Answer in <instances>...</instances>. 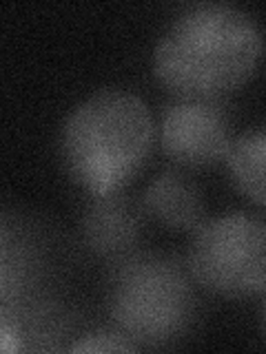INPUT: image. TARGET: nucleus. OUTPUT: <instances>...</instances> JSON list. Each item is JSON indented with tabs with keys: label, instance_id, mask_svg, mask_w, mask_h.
Listing matches in <instances>:
<instances>
[{
	"label": "nucleus",
	"instance_id": "obj_1",
	"mask_svg": "<svg viewBox=\"0 0 266 354\" xmlns=\"http://www.w3.org/2000/svg\"><path fill=\"white\" fill-rule=\"evenodd\" d=\"M264 55V33L247 11L200 5L166 29L155 49V75L180 97L215 100L240 88Z\"/></svg>",
	"mask_w": 266,
	"mask_h": 354
},
{
	"label": "nucleus",
	"instance_id": "obj_2",
	"mask_svg": "<svg viewBox=\"0 0 266 354\" xmlns=\"http://www.w3.org/2000/svg\"><path fill=\"white\" fill-rule=\"evenodd\" d=\"M153 147V118L129 91H100L66 120L62 158L73 180L94 195L116 193L140 173Z\"/></svg>",
	"mask_w": 266,
	"mask_h": 354
},
{
	"label": "nucleus",
	"instance_id": "obj_3",
	"mask_svg": "<svg viewBox=\"0 0 266 354\" xmlns=\"http://www.w3.org/2000/svg\"><path fill=\"white\" fill-rule=\"evenodd\" d=\"M193 297L175 263L142 257L122 268L114 290V319L129 341L158 346L186 328Z\"/></svg>",
	"mask_w": 266,
	"mask_h": 354
},
{
	"label": "nucleus",
	"instance_id": "obj_4",
	"mask_svg": "<svg viewBox=\"0 0 266 354\" xmlns=\"http://www.w3.org/2000/svg\"><path fill=\"white\" fill-rule=\"evenodd\" d=\"M188 263L213 292L247 297L266 290V224L247 215L206 221L195 230Z\"/></svg>",
	"mask_w": 266,
	"mask_h": 354
},
{
	"label": "nucleus",
	"instance_id": "obj_5",
	"mask_svg": "<svg viewBox=\"0 0 266 354\" xmlns=\"http://www.w3.org/2000/svg\"><path fill=\"white\" fill-rule=\"evenodd\" d=\"M162 149L171 160L188 169L227 160L231 151V124L215 100L180 97L162 118Z\"/></svg>",
	"mask_w": 266,
	"mask_h": 354
},
{
	"label": "nucleus",
	"instance_id": "obj_6",
	"mask_svg": "<svg viewBox=\"0 0 266 354\" xmlns=\"http://www.w3.org/2000/svg\"><path fill=\"white\" fill-rule=\"evenodd\" d=\"M142 230L140 208L125 195H96L82 219L87 246L103 257H120L138 243Z\"/></svg>",
	"mask_w": 266,
	"mask_h": 354
},
{
	"label": "nucleus",
	"instance_id": "obj_7",
	"mask_svg": "<svg viewBox=\"0 0 266 354\" xmlns=\"http://www.w3.org/2000/svg\"><path fill=\"white\" fill-rule=\"evenodd\" d=\"M144 210L162 226L173 230H197L204 224V197L200 186L184 173L169 171L149 184Z\"/></svg>",
	"mask_w": 266,
	"mask_h": 354
},
{
	"label": "nucleus",
	"instance_id": "obj_8",
	"mask_svg": "<svg viewBox=\"0 0 266 354\" xmlns=\"http://www.w3.org/2000/svg\"><path fill=\"white\" fill-rule=\"evenodd\" d=\"M227 162L240 191L255 204L266 206V127L233 140Z\"/></svg>",
	"mask_w": 266,
	"mask_h": 354
},
{
	"label": "nucleus",
	"instance_id": "obj_9",
	"mask_svg": "<svg viewBox=\"0 0 266 354\" xmlns=\"http://www.w3.org/2000/svg\"><path fill=\"white\" fill-rule=\"evenodd\" d=\"M76 352H125L136 350V343H131L125 335H111V332H100V335L87 337L82 343H78L73 348Z\"/></svg>",
	"mask_w": 266,
	"mask_h": 354
}]
</instances>
